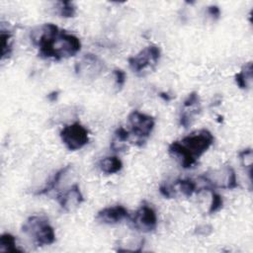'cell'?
<instances>
[{"label": "cell", "instance_id": "obj_17", "mask_svg": "<svg viewBox=\"0 0 253 253\" xmlns=\"http://www.w3.org/2000/svg\"><path fill=\"white\" fill-rule=\"evenodd\" d=\"M0 250L5 252H22L16 244V238L11 233L5 232L0 236Z\"/></svg>", "mask_w": 253, "mask_h": 253}, {"label": "cell", "instance_id": "obj_10", "mask_svg": "<svg viewBox=\"0 0 253 253\" xmlns=\"http://www.w3.org/2000/svg\"><path fill=\"white\" fill-rule=\"evenodd\" d=\"M56 200L61 209L66 211H72L84 202V198L78 184H73L67 191L58 194Z\"/></svg>", "mask_w": 253, "mask_h": 253}, {"label": "cell", "instance_id": "obj_27", "mask_svg": "<svg viewBox=\"0 0 253 253\" xmlns=\"http://www.w3.org/2000/svg\"><path fill=\"white\" fill-rule=\"evenodd\" d=\"M164 101H170L171 99H172V97H170L169 95H168V93H165V92H162V93H160V95H159Z\"/></svg>", "mask_w": 253, "mask_h": 253}, {"label": "cell", "instance_id": "obj_24", "mask_svg": "<svg viewBox=\"0 0 253 253\" xmlns=\"http://www.w3.org/2000/svg\"><path fill=\"white\" fill-rule=\"evenodd\" d=\"M213 231V227L211 224H200L195 228V234L202 236H209Z\"/></svg>", "mask_w": 253, "mask_h": 253}, {"label": "cell", "instance_id": "obj_13", "mask_svg": "<svg viewBox=\"0 0 253 253\" xmlns=\"http://www.w3.org/2000/svg\"><path fill=\"white\" fill-rule=\"evenodd\" d=\"M99 168L105 174H115L122 170L123 162L118 156H107L99 161Z\"/></svg>", "mask_w": 253, "mask_h": 253}, {"label": "cell", "instance_id": "obj_19", "mask_svg": "<svg viewBox=\"0 0 253 253\" xmlns=\"http://www.w3.org/2000/svg\"><path fill=\"white\" fill-rule=\"evenodd\" d=\"M58 15L63 18H71L76 14V7L70 1H61L58 3Z\"/></svg>", "mask_w": 253, "mask_h": 253}, {"label": "cell", "instance_id": "obj_4", "mask_svg": "<svg viewBox=\"0 0 253 253\" xmlns=\"http://www.w3.org/2000/svg\"><path fill=\"white\" fill-rule=\"evenodd\" d=\"M199 178L206 185L207 191H211L215 188L232 190L238 187L235 171L230 165L204 173Z\"/></svg>", "mask_w": 253, "mask_h": 253}, {"label": "cell", "instance_id": "obj_22", "mask_svg": "<svg viewBox=\"0 0 253 253\" xmlns=\"http://www.w3.org/2000/svg\"><path fill=\"white\" fill-rule=\"evenodd\" d=\"M159 193L166 199H172L176 196L175 187L167 183H163L159 186Z\"/></svg>", "mask_w": 253, "mask_h": 253}, {"label": "cell", "instance_id": "obj_20", "mask_svg": "<svg viewBox=\"0 0 253 253\" xmlns=\"http://www.w3.org/2000/svg\"><path fill=\"white\" fill-rule=\"evenodd\" d=\"M211 193V206H210V209H209V214H213L217 211H219L222 207H223V199L222 197L215 193L213 190L210 191Z\"/></svg>", "mask_w": 253, "mask_h": 253}, {"label": "cell", "instance_id": "obj_14", "mask_svg": "<svg viewBox=\"0 0 253 253\" xmlns=\"http://www.w3.org/2000/svg\"><path fill=\"white\" fill-rule=\"evenodd\" d=\"M129 138V131L124 128L123 126H119L115 132L114 136L111 140L110 147L113 151H122L126 148V142Z\"/></svg>", "mask_w": 253, "mask_h": 253}, {"label": "cell", "instance_id": "obj_11", "mask_svg": "<svg viewBox=\"0 0 253 253\" xmlns=\"http://www.w3.org/2000/svg\"><path fill=\"white\" fill-rule=\"evenodd\" d=\"M129 217L130 214L128 213L127 210L121 205L104 208L103 210L99 211L96 215V219L105 224H115L124 219H129Z\"/></svg>", "mask_w": 253, "mask_h": 253}, {"label": "cell", "instance_id": "obj_26", "mask_svg": "<svg viewBox=\"0 0 253 253\" xmlns=\"http://www.w3.org/2000/svg\"><path fill=\"white\" fill-rule=\"evenodd\" d=\"M58 94H59L58 91H52V92H50L49 94H47V99H48L50 102H54V101L57 100Z\"/></svg>", "mask_w": 253, "mask_h": 253}, {"label": "cell", "instance_id": "obj_15", "mask_svg": "<svg viewBox=\"0 0 253 253\" xmlns=\"http://www.w3.org/2000/svg\"><path fill=\"white\" fill-rule=\"evenodd\" d=\"M234 78L240 89H248L252 81V62L249 61L243 65L240 72L235 74Z\"/></svg>", "mask_w": 253, "mask_h": 253}, {"label": "cell", "instance_id": "obj_16", "mask_svg": "<svg viewBox=\"0 0 253 253\" xmlns=\"http://www.w3.org/2000/svg\"><path fill=\"white\" fill-rule=\"evenodd\" d=\"M174 187H178L185 197H191L195 192H198V184L192 179H178L174 182Z\"/></svg>", "mask_w": 253, "mask_h": 253}, {"label": "cell", "instance_id": "obj_23", "mask_svg": "<svg viewBox=\"0 0 253 253\" xmlns=\"http://www.w3.org/2000/svg\"><path fill=\"white\" fill-rule=\"evenodd\" d=\"M113 74L115 76V82H116V86L119 90H121L125 83H126V73L124 70L120 69V68H116L113 71Z\"/></svg>", "mask_w": 253, "mask_h": 253}, {"label": "cell", "instance_id": "obj_5", "mask_svg": "<svg viewBox=\"0 0 253 253\" xmlns=\"http://www.w3.org/2000/svg\"><path fill=\"white\" fill-rule=\"evenodd\" d=\"M127 120L130 126V131L136 137L135 144L137 146H142L154 128V118L140 113L137 110H133L128 115Z\"/></svg>", "mask_w": 253, "mask_h": 253}, {"label": "cell", "instance_id": "obj_21", "mask_svg": "<svg viewBox=\"0 0 253 253\" xmlns=\"http://www.w3.org/2000/svg\"><path fill=\"white\" fill-rule=\"evenodd\" d=\"M238 156L240 158L242 166L252 168V149L251 148H246L241 150L238 153Z\"/></svg>", "mask_w": 253, "mask_h": 253}, {"label": "cell", "instance_id": "obj_7", "mask_svg": "<svg viewBox=\"0 0 253 253\" xmlns=\"http://www.w3.org/2000/svg\"><path fill=\"white\" fill-rule=\"evenodd\" d=\"M59 135L65 147L71 151L84 147L89 141V131L79 122L64 126Z\"/></svg>", "mask_w": 253, "mask_h": 253}, {"label": "cell", "instance_id": "obj_18", "mask_svg": "<svg viewBox=\"0 0 253 253\" xmlns=\"http://www.w3.org/2000/svg\"><path fill=\"white\" fill-rule=\"evenodd\" d=\"M0 39H1V58L5 59L10 57L12 54V34L10 32L6 31H1L0 34Z\"/></svg>", "mask_w": 253, "mask_h": 253}, {"label": "cell", "instance_id": "obj_6", "mask_svg": "<svg viewBox=\"0 0 253 253\" xmlns=\"http://www.w3.org/2000/svg\"><path fill=\"white\" fill-rule=\"evenodd\" d=\"M161 57V49L159 46L150 44L140 50L136 55L130 56L127 61L129 68L141 76L144 74L147 68H154Z\"/></svg>", "mask_w": 253, "mask_h": 253}, {"label": "cell", "instance_id": "obj_8", "mask_svg": "<svg viewBox=\"0 0 253 253\" xmlns=\"http://www.w3.org/2000/svg\"><path fill=\"white\" fill-rule=\"evenodd\" d=\"M105 68V64L96 54L86 53L76 61L74 69L78 77L82 79H95Z\"/></svg>", "mask_w": 253, "mask_h": 253}, {"label": "cell", "instance_id": "obj_2", "mask_svg": "<svg viewBox=\"0 0 253 253\" xmlns=\"http://www.w3.org/2000/svg\"><path fill=\"white\" fill-rule=\"evenodd\" d=\"M213 140L212 133L209 129L202 128L181 140L171 142L168 146V152L180 161L183 168L189 169L197 164L199 157L212 145Z\"/></svg>", "mask_w": 253, "mask_h": 253}, {"label": "cell", "instance_id": "obj_9", "mask_svg": "<svg viewBox=\"0 0 253 253\" xmlns=\"http://www.w3.org/2000/svg\"><path fill=\"white\" fill-rule=\"evenodd\" d=\"M132 226L142 232L153 231L157 226V215L155 210L143 202L132 216L129 217Z\"/></svg>", "mask_w": 253, "mask_h": 253}, {"label": "cell", "instance_id": "obj_12", "mask_svg": "<svg viewBox=\"0 0 253 253\" xmlns=\"http://www.w3.org/2000/svg\"><path fill=\"white\" fill-rule=\"evenodd\" d=\"M70 168H71V165L68 164V165L63 166L62 168H60L58 171H56V172L50 177V179L46 182L45 186H44L43 188H42L41 190L37 191V192L35 193V195H36V196L46 195V194H48L50 191L54 190V189L58 186V184L60 183L62 177L67 173V171H68Z\"/></svg>", "mask_w": 253, "mask_h": 253}, {"label": "cell", "instance_id": "obj_3", "mask_svg": "<svg viewBox=\"0 0 253 253\" xmlns=\"http://www.w3.org/2000/svg\"><path fill=\"white\" fill-rule=\"evenodd\" d=\"M22 231L33 239L37 246L50 245L55 241V232L44 215H32L22 225Z\"/></svg>", "mask_w": 253, "mask_h": 253}, {"label": "cell", "instance_id": "obj_1", "mask_svg": "<svg viewBox=\"0 0 253 253\" xmlns=\"http://www.w3.org/2000/svg\"><path fill=\"white\" fill-rule=\"evenodd\" d=\"M31 40L39 48V55L42 58H52L56 61L74 56L81 49L80 40L59 29L51 23L43 24L31 34Z\"/></svg>", "mask_w": 253, "mask_h": 253}, {"label": "cell", "instance_id": "obj_25", "mask_svg": "<svg viewBox=\"0 0 253 253\" xmlns=\"http://www.w3.org/2000/svg\"><path fill=\"white\" fill-rule=\"evenodd\" d=\"M208 13L215 20H217L220 16V9L215 6V5H211L210 7H208Z\"/></svg>", "mask_w": 253, "mask_h": 253}]
</instances>
